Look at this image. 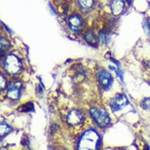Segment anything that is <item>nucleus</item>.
<instances>
[{
  "label": "nucleus",
  "instance_id": "1",
  "mask_svg": "<svg viewBox=\"0 0 150 150\" xmlns=\"http://www.w3.org/2000/svg\"><path fill=\"white\" fill-rule=\"evenodd\" d=\"M100 143L99 135L93 130L84 133L79 143L80 149H96Z\"/></svg>",
  "mask_w": 150,
  "mask_h": 150
},
{
  "label": "nucleus",
  "instance_id": "2",
  "mask_svg": "<svg viewBox=\"0 0 150 150\" xmlns=\"http://www.w3.org/2000/svg\"><path fill=\"white\" fill-rule=\"evenodd\" d=\"M4 68L7 72L11 75L19 73L22 68V64L20 59L13 54L8 55L4 61Z\"/></svg>",
  "mask_w": 150,
  "mask_h": 150
},
{
  "label": "nucleus",
  "instance_id": "3",
  "mask_svg": "<svg viewBox=\"0 0 150 150\" xmlns=\"http://www.w3.org/2000/svg\"><path fill=\"white\" fill-rule=\"evenodd\" d=\"M90 114L96 124L102 128L107 127L110 123V117L103 109L92 108L90 110Z\"/></svg>",
  "mask_w": 150,
  "mask_h": 150
},
{
  "label": "nucleus",
  "instance_id": "4",
  "mask_svg": "<svg viewBox=\"0 0 150 150\" xmlns=\"http://www.w3.org/2000/svg\"><path fill=\"white\" fill-rule=\"evenodd\" d=\"M128 104V100L124 94H119L112 98L110 102V107L113 111L122 110Z\"/></svg>",
  "mask_w": 150,
  "mask_h": 150
},
{
  "label": "nucleus",
  "instance_id": "5",
  "mask_svg": "<svg viewBox=\"0 0 150 150\" xmlns=\"http://www.w3.org/2000/svg\"><path fill=\"white\" fill-rule=\"evenodd\" d=\"M84 119V115L81 111L79 110H73L67 117L68 122L72 125H77L82 122Z\"/></svg>",
  "mask_w": 150,
  "mask_h": 150
},
{
  "label": "nucleus",
  "instance_id": "6",
  "mask_svg": "<svg viewBox=\"0 0 150 150\" xmlns=\"http://www.w3.org/2000/svg\"><path fill=\"white\" fill-rule=\"evenodd\" d=\"M98 80L101 85L105 88H108L112 83L111 74L105 71H102L98 74Z\"/></svg>",
  "mask_w": 150,
  "mask_h": 150
},
{
  "label": "nucleus",
  "instance_id": "7",
  "mask_svg": "<svg viewBox=\"0 0 150 150\" xmlns=\"http://www.w3.org/2000/svg\"><path fill=\"white\" fill-rule=\"evenodd\" d=\"M124 8V0H111V9L113 15L115 16H120Z\"/></svg>",
  "mask_w": 150,
  "mask_h": 150
},
{
  "label": "nucleus",
  "instance_id": "8",
  "mask_svg": "<svg viewBox=\"0 0 150 150\" xmlns=\"http://www.w3.org/2000/svg\"><path fill=\"white\" fill-rule=\"evenodd\" d=\"M69 25L73 31H78L82 25V20L81 17L77 15L71 16L69 18Z\"/></svg>",
  "mask_w": 150,
  "mask_h": 150
},
{
  "label": "nucleus",
  "instance_id": "9",
  "mask_svg": "<svg viewBox=\"0 0 150 150\" xmlns=\"http://www.w3.org/2000/svg\"><path fill=\"white\" fill-rule=\"evenodd\" d=\"M21 95V91L19 86H11L7 93L8 97L12 100H17L19 99Z\"/></svg>",
  "mask_w": 150,
  "mask_h": 150
},
{
  "label": "nucleus",
  "instance_id": "10",
  "mask_svg": "<svg viewBox=\"0 0 150 150\" xmlns=\"http://www.w3.org/2000/svg\"><path fill=\"white\" fill-rule=\"evenodd\" d=\"M85 40L88 44L93 46L96 45L98 42L97 37L92 32H88L86 33V34L85 35Z\"/></svg>",
  "mask_w": 150,
  "mask_h": 150
},
{
  "label": "nucleus",
  "instance_id": "11",
  "mask_svg": "<svg viewBox=\"0 0 150 150\" xmlns=\"http://www.w3.org/2000/svg\"><path fill=\"white\" fill-rule=\"evenodd\" d=\"M34 104L33 103L31 102H28L27 103L25 104H23L22 105H21L18 108L17 110L20 111V112H30L34 110Z\"/></svg>",
  "mask_w": 150,
  "mask_h": 150
},
{
  "label": "nucleus",
  "instance_id": "12",
  "mask_svg": "<svg viewBox=\"0 0 150 150\" xmlns=\"http://www.w3.org/2000/svg\"><path fill=\"white\" fill-rule=\"evenodd\" d=\"M79 2L83 9L88 10L94 5V0H79Z\"/></svg>",
  "mask_w": 150,
  "mask_h": 150
},
{
  "label": "nucleus",
  "instance_id": "13",
  "mask_svg": "<svg viewBox=\"0 0 150 150\" xmlns=\"http://www.w3.org/2000/svg\"><path fill=\"white\" fill-rule=\"evenodd\" d=\"M11 130V127H9L7 124H6V123H1V137H4L7 134H8Z\"/></svg>",
  "mask_w": 150,
  "mask_h": 150
},
{
  "label": "nucleus",
  "instance_id": "14",
  "mask_svg": "<svg viewBox=\"0 0 150 150\" xmlns=\"http://www.w3.org/2000/svg\"><path fill=\"white\" fill-rule=\"evenodd\" d=\"M10 47L9 42L6 39L1 38V52H4L6 50H8Z\"/></svg>",
  "mask_w": 150,
  "mask_h": 150
},
{
  "label": "nucleus",
  "instance_id": "15",
  "mask_svg": "<svg viewBox=\"0 0 150 150\" xmlns=\"http://www.w3.org/2000/svg\"><path fill=\"white\" fill-rule=\"evenodd\" d=\"M141 107L144 110H150V97L144 99L141 103Z\"/></svg>",
  "mask_w": 150,
  "mask_h": 150
},
{
  "label": "nucleus",
  "instance_id": "16",
  "mask_svg": "<svg viewBox=\"0 0 150 150\" xmlns=\"http://www.w3.org/2000/svg\"><path fill=\"white\" fill-rule=\"evenodd\" d=\"M144 30L145 33L147 35H150V19L145 20L144 24Z\"/></svg>",
  "mask_w": 150,
  "mask_h": 150
},
{
  "label": "nucleus",
  "instance_id": "17",
  "mask_svg": "<svg viewBox=\"0 0 150 150\" xmlns=\"http://www.w3.org/2000/svg\"><path fill=\"white\" fill-rule=\"evenodd\" d=\"M7 87V81L5 77L1 74V91H3Z\"/></svg>",
  "mask_w": 150,
  "mask_h": 150
},
{
  "label": "nucleus",
  "instance_id": "18",
  "mask_svg": "<svg viewBox=\"0 0 150 150\" xmlns=\"http://www.w3.org/2000/svg\"><path fill=\"white\" fill-rule=\"evenodd\" d=\"M100 38L101 40V41L104 43H105L107 41V40L108 38V35L107 33H104V32H102L101 33H100Z\"/></svg>",
  "mask_w": 150,
  "mask_h": 150
},
{
  "label": "nucleus",
  "instance_id": "19",
  "mask_svg": "<svg viewBox=\"0 0 150 150\" xmlns=\"http://www.w3.org/2000/svg\"><path fill=\"white\" fill-rule=\"evenodd\" d=\"M127 2L128 3V4H131V2H132V0H126Z\"/></svg>",
  "mask_w": 150,
  "mask_h": 150
}]
</instances>
